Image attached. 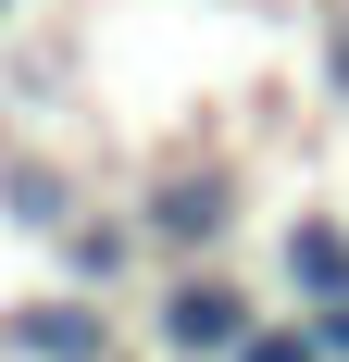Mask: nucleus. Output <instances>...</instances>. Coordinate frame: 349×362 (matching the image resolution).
I'll return each mask as SVG.
<instances>
[{
    "mask_svg": "<svg viewBox=\"0 0 349 362\" xmlns=\"http://www.w3.org/2000/svg\"><path fill=\"white\" fill-rule=\"evenodd\" d=\"M125 213H138V238H150V262H225L249 238V175L225 163V150H162L138 187H125Z\"/></svg>",
    "mask_w": 349,
    "mask_h": 362,
    "instance_id": "f257e3e1",
    "label": "nucleus"
},
{
    "mask_svg": "<svg viewBox=\"0 0 349 362\" xmlns=\"http://www.w3.org/2000/svg\"><path fill=\"white\" fill-rule=\"evenodd\" d=\"M249 325H262V300H249L237 262H174V275H150V362H237Z\"/></svg>",
    "mask_w": 349,
    "mask_h": 362,
    "instance_id": "f03ea898",
    "label": "nucleus"
},
{
    "mask_svg": "<svg viewBox=\"0 0 349 362\" xmlns=\"http://www.w3.org/2000/svg\"><path fill=\"white\" fill-rule=\"evenodd\" d=\"M0 362H125V325L88 288H37L0 313Z\"/></svg>",
    "mask_w": 349,
    "mask_h": 362,
    "instance_id": "7ed1b4c3",
    "label": "nucleus"
},
{
    "mask_svg": "<svg viewBox=\"0 0 349 362\" xmlns=\"http://www.w3.org/2000/svg\"><path fill=\"white\" fill-rule=\"evenodd\" d=\"M262 262H275V313H312V325L349 313V213H300Z\"/></svg>",
    "mask_w": 349,
    "mask_h": 362,
    "instance_id": "20e7f679",
    "label": "nucleus"
},
{
    "mask_svg": "<svg viewBox=\"0 0 349 362\" xmlns=\"http://www.w3.org/2000/svg\"><path fill=\"white\" fill-rule=\"evenodd\" d=\"M0 225L37 238V250H63L75 225H88V187H75L63 163H37V150H0Z\"/></svg>",
    "mask_w": 349,
    "mask_h": 362,
    "instance_id": "39448f33",
    "label": "nucleus"
},
{
    "mask_svg": "<svg viewBox=\"0 0 349 362\" xmlns=\"http://www.w3.org/2000/svg\"><path fill=\"white\" fill-rule=\"evenodd\" d=\"M50 275H63V288H88V300H112V288H138V275H162V262H150L138 213H88L63 250H50Z\"/></svg>",
    "mask_w": 349,
    "mask_h": 362,
    "instance_id": "423d86ee",
    "label": "nucleus"
},
{
    "mask_svg": "<svg viewBox=\"0 0 349 362\" xmlns=\"http://www.w3.org/2000/svg\"><path fill=\"white\" fill-rule=\"evenodd\" d=\"M237 362H324V337H312V313H262Z\"/></svg>",
    "mask_w": 349,
    "mask_h": 362,
    "instance_id": "0eeeda50",
    "label": "nucleus"
},
{
    "mask_svg": "<svg viewBox=\"0 0 349 362\" xmlns=\"http://www.w3.org/2000/svg\"><path fill=\"white\" fill-rule=\"evenodd\" d=\"M312 337H324V362H349V313H324V325H312Z\"/></svg>",
    "mask_w": 349,
    "mask_h": 362,
    "instance_id": "6e6552de",
    "label": "nucleus"
},
{
    "mask_svg": "<svg viewBox=\"0 0 349 362\" xmlns=\"http://www.w3.org/2000/svg\"><path fill=\"white\" fill-rule=\"evenodd\" d=\"M0 25H13V0H0Z\"/></svg>",
    "mask_w": 349,
    "mask_h": 362,
    "instance_id": "1a4fd4ad",
    "label": "nucleus"
},
{
    "mask_svg": "<svg viewBox=\"0 0 349 362\" xmlns=\"http://www.w3.org/2000/svg\"><path fill=\"white\" fill-rule=\"evenodd\" d=\"M337 37H349V13H337Z\"/></svg>",
    "mask_w": 349,
    "mask_h": 362,
    "instance_id": "9d476101",
    "label": "nucleus"
},
{
    "mask_svg": "<svg viewBox=\"0 0 349 362\" xmlns=\"http://www.w3.org/2000/svg\"><path fill=\"white\" fill-rule=\"evenodd\" d=\"M125 362H150V350H125Z\"/></svg>",
    "mask_w": 349,
    "mask_h": 362,
    "instance_id": "9b49d317",
    "label": "nucleus"
}]
</instances>
